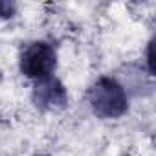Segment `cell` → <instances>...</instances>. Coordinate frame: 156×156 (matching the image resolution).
Wrapping results in <instances>:
<instances>
[{"label": "cell", "mask_w": 156, "mask_h": 156, "mask_svg": "<svg viewBox=\"0 0 156 156\" xmlns=\"http://www.w3.org/2000/svg\"><path fill=\"white\" fill-rule=\"evenodd\" d=\"M90 105L94 112L101 118H119L129 108V99L119 83H116L110 77L101 79L90 88Z\"/></svg>", "instance_id": "obj_1"}, {"label": "cell", "mask_w": 156, "mask_h": 156, "mask_svg": "<svg viewBox=\"0 0 156 156\" xmlns=\"http://www.w3.org/2000/svg\"><path fill=\"white\" fill-rule=\"evenodd\" d=\"M57 64V55L51 44L48 42H33L30 44L20 59V70L31 79H48L53 73Z\"/></svg>", "instance_id": "obj_2"}, {"label": "cell", "mask_w": 156, "mask_h": 156, "mask_svg": "<svg viewBox=\"0 0 156 156\" xmlns=\"http://www.w3.org/2000/svg\"><path fill=\"white\" fill-rule=\"evenodd\" d=\"M39 90H37V94H39V99H41V103H48V105H61V103H64V88H62V85L61 83H57L55 79H42L41 81V85L37 87Z\"/></svg>", "instance_id": "obj_3"}, {"label": "cell", "mask_w": 156, "mask_h": 156, "mask_svg": "<svg viewBox=\"0 0 156 156\" xmlns=\"http://www.w3.org/2000/svg\"><path fill=\"white\" fill-rule=\"evenodd\" d=\"M147 62H149V72L152 73L154 72V66H152V62H154V59H152V42L149 44V50H147Z\"/></svg>", "instance_id": "obj_4"}]
</instances>
